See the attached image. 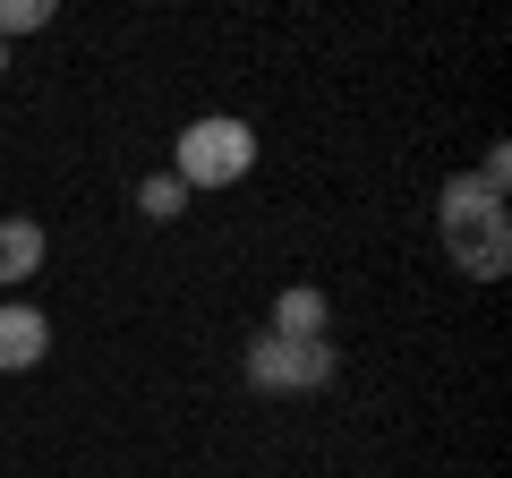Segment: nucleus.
<instances>
[{
  "mask_svg": "<svg viewBox=\"0 0 512 478\" xmlns=\"http://www.w3.org/2000/svg\"><path fill=\"white\" fill-rule=\"evenodd\" d=\"M436 222H444V257L461 265L470 282H504V265H512V222H504V197H495L487 180H444V197H436Z\"/></svg>",
  "mask_w": 512,
  "mask_h": 478,
  "instance_id": "obj_1",
  "label": "nucleus"
},
{
  "mask_svg": "<svg viewBox=\"0 0 512 478\" xmlns=\"http://www.w3.org/2000/svg\"><path fill=\"white\" fill-rule=\"evenodd\" d=\"M248 163H256V129H248V120H188L171 180H180V188H239Z\"/></svg>",
  "mask_w": 512,
  "mask_h": 478,
  "instance_id": "obj_2",
  "label": "nucleus"
},
{
  "mask_svg": "<svg viewBox=\"0 0 512 478\" xmlns=\"http://www.w3.org/2000/svg\"><path fill=\"white\" fill-rule=\"evenodd\" d=\"M333 368H342L333 342H274V333L248 342V385L256 393H325Z\"/></svg>",
  "mask_w": 512,
  "mask_h": 478,
  "instance_id": "obj_3",
  "label": "nucleus"
},
{
  "mask_svg": "<svg viewBox=\"0 0 512 478\" xmlns=\"http://www.w3.org/2000/svg\"><path fill=\"white\" fill-rule=\"evenodd\" d=\"M43 350H52V316L26 308V299H9V308H0V368L26 376V368H43Z\"/></svg>",
  "mask_w": 512,
  "mask_h": 478,
  "instance_id": "obj_4",
  "label": "nucleus"
},
{
  "mask_svg": "<svg viewBox=\"0 0 512 478\" xmlns=\"http://www.w3.org/2000/svg\"><path fill=\"white\" fill-rule=\"evenodd\" d=\"M333 333V308L316 282H291V291L274 299V342H325Z\"/></svg>",
  "mask_w": 512,
  "mask_h": 478,
  "instance_id": "obj_5",
  "label": "nucleus"
},
{
  "mask_svg": "<svg viewBox=\"0 0 512 478\" xmlns=\"http://www.w3.org/2000/svg\"><path fill=\"white\" fill-rule=\"evenodd\" d=\"M43 257H52L43 222H26V214L0 222V282H35V274H43Z\"/></svg>",
  "mask_w": 512,
  "mask_h": 478,
  "instance_id": "obj_6",
  "label": "nucleus"
},
{
  "mask_svg": "<svg viewBox=\"0 0 512 478\" xmlns=\"http://www.w3.org/2000/svg\"><path fill=\"white\" fill-rule=\"evenodd\" d=\"M137 214H146V222H171V214H188V188L171 180V171H154V180L137 188Z\"/></svg>",
  "mask_w": 512,
  "mask_h": 478,
  "instance_id": "obj_7",
  "label": "nucleus"
},
{
  "mask_svg": "<svg viewBox=\"0 0 512 478\" xmlns=\"http://www.w3.org/2000/svg\"><path fill=\"white\" fill-rule=\"evenodd\" d=\"M35 26H52V0H0V43L35 35Z\"/></svg>",
  "mask_w": 512,
  "mask_h": 478,
  "instance_id": "obj_8",
  "label": "nucleus"
},
{
  "mask_svg": "<svg viewBox=\"0 0 512 478\" xmlns=\"http://www.w3.org/2000/svg\"><path fill=\"white\" fill-rule=\"evenodd\" d=\"M0 69H9V43H0Z\"/></svg>",
  "mask_w": 512,
  "mask_h": 478,
  "instance_id": "obj_9",
  "label": "nucleus"
}]
</instances>
